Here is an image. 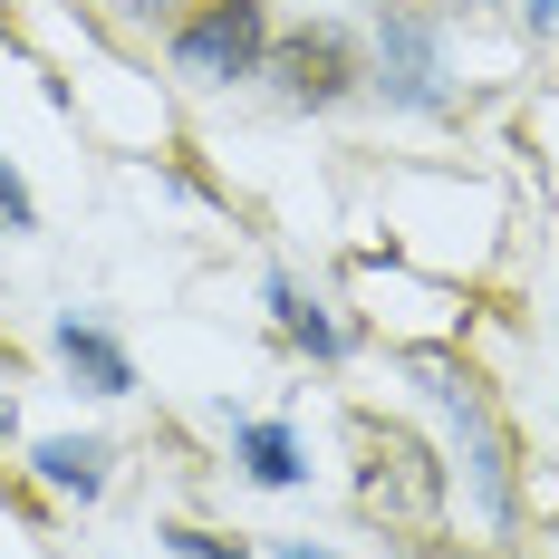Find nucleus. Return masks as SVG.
Listing matches in <instances>:
<instances>
[{
  "label": "nucleus",
  "instance_id": "obj_1",
  "mask_svg": "<svg viewBox=\"0 0 559 559\" xmlns=\"http://www.w3.org/2000/svg\"><path fill=\"white\" fill-rule=\"evenodd\" d=\"M405 367H415V377H425V395L453 415L463 463H473V492H483V521H492V531H511V511H521V502H511V435L492 425V405H483V377H473V367H453V357H435V347H425V357H405Z\"/></svg>",
  "mask_w": 559,
  "mask_h": 559
},
{
  "label": "nucleus",
  "instance_id": "obj_2",
  "mask_svg": "<svg viewBox=\"0 0 559 559\" xmlns=\"http://www.w3.org/2000/svg\"><path fill=\"white\" fill-rule=\"evenodd\" d=\"M261 58H271V0H203L174 20V78L183 87L261 78Z\"/></svg>",
  "mask_w": 559,
  "mask_h": 559
},
{
  "label": "nucleus",
  "instance_id": "obj_3",
  "mask_svg": "<svg viewBox=\"0 0 559 559\" xmlns=\"http://www.w3.org/2000/svg\"><path fill=\"white\" fill-rule=\"evenodd\" d=\"M261 78L280 87V107H337V97H357L367 87V58H357V39L347 29H289V39H271V58H261Z\"/></svg>",
  "mask_w": 559,
  "mask_h": 559
},
{
  "label": "nucleus",
  "instance_id": "obj_4",
  "mask_svg": "<svg viewBox=\"0 0 559 559\" xmlns=\"http://www.w3.org/2000/svg\"><path fill=\"white\" fill-rule=\"evenodd\" d=\"M367 87L386 107H444V29L425 10H377V58H367Z\"/></svg>",
  "mask_w": 559,
  "mask_h": 559
},
{
  "label": "nucleus",
  "instance_id": "obj_5",
  "mask_svg": "<svg viewBox=\"0 0 559 559\" xmlns=\"http://www.w3.org/2000/svg\"><path fill=\"white\" fill-rule=\"evenodd\" d=\"M49 347H58V367H68L78 386H97V395H135V357H126V347H116L97 319H78V309H68V319L49 329Z\"/></svg>",
  "mask_w": 559,
  "mask_h": 559
},
{
  "label": "nucleus",
  "instance_id": "obj_6",
  "mask_svg": "<svg viewBox=\"0 0 559 559\" xmlns=\"http://www.w3.org/2000/svg\"><path fill=\"white\" fill-rule=\"evenodd\" d=\"M29 473L49 492H68V502H97L107 492V444L97 435H49V444H29Z\"/></svg>",
  "mask_w": 559,
  "mask_h": 559
},
{
  "label": "nucleus",
  "instance_id": "obj_7",
  "mask_svg": "<svg viewBox=\"0 0 559 559\" xmlns=\"http://www.w3.org/2000/svg\"><path fill=\"white\" fill-rule=\"evenodd\" d=\"M231 444H241V473H251V483H271V492H289V483L309 473L299 435H289V425H271V415H241V425H231Z\"/></svg>",
  "mask_w": 559,
  "mask_h": 559
},
{
  "label": "nucleus",
  "instance_id": "obj_8",
  "mask_svg": "<svg viewBox=\"0 0 559 559\" xmlns=\"http://www.w3.org/2000/svg\"><path fill=\"white\" fill-rule=\"evenodd\" d=\"M271 309H280V329L299 337L309 357H337V347H347V329H337V319H329V309H319V299H309L289 271H271Z\"/></svg>",
  "mask_w": 559,
  "mask_h": 559
},
{
  "label": "nucleus",
  "instance_id": "obj_9",
  "mask_svg": "<svg viewBox=\"0 0 559 559\" xmlns=\"http://www.w3.org/2000/svg\"><path fill=\"white\" fill-rule=\"evenodd\" d=\"M0 223H10V231H39V203H29V183H20L10 165H0Z\"/></svg>",
  "mask_w": 559,
  "mask_h": 559
},
{
  "label": "nucleus",
  "instance_id": "obj_10",
  "mask_svg": "<svg viewBox=\"0 0 559 559\" xmlns=\"http://www.w3.org/2000/svg\"><path fill=\"white\" fill-rule=\"evenodd\" d=\"M183 559H241V540H213V531H165Z\"/></svg>",
  "mask_w": 559,
  "mask_h": 559
},
{
  "label": "nucleus",
  "instance_id": "obj_11",
  "mask_svg": "<svg viewBox=\"0 0 559 559\" xmlns=\"http://www.w3.org/2000/svg\"><path fill=\"white\" fill-rule=\"evenodd\" d=\"M116 20H174V10H183V0H107Z\"/></svg>",
  "mask_w": 559,
  "mask_h": 559
},
{
  "label": "nucleus",
  "instance_id": "obj_12",
  "mask_svg": "<svg viewBox=\"0 0 559 559\" xmlns=\"http://www.w3.org/2000/svg\"><path fill=\"white\" fill-rule=\"evenodd\" d=\"M521 20H531L540 39H559V0H521Z\"/></svg>",
  "mask_w": 559,
  "mask_h": 559
},
{
  "label": "nucleus",
  "instance_id": "obj_13",
  "mask_svg": "<svg viewBox=\"0 0 559 559\" xmlns=\"http://www.w3.org/2000/svg\"><path fill=\"white\" fill-rule=\"evenodd\" d=\"M280 559H329V550H309V540H289V550H280Z\"/></svg>",
  "mask_w": 559,
  "mask_h": 559
},
{
  "label": "nucleus",
  "instance_id": "obj_14",
  "mask_svg": "<svg viewBox=\"0 0 559 559\" xmlns=\"http://www.w3.org/2000/svg\"><path fill=\"white\" fill-rule=\"evenodd\" d=\"M444 10H483V0H444Z\"/></svg>",
  "mask_w": 559,
  "mask_h": 559
}]
</instances>
